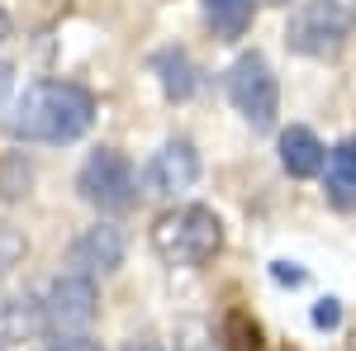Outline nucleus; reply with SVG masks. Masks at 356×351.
<instances>
[{"instance_id": "obj_20", "label": "nucleus", "mask_w": 356, "mask_h": 351, "mask_svg": "<svg viewBox=\"0 0 356 351\" xmlns=\"http://www.w3.org/2000/svg\"><path fill=\"white\" fill-rule=\"evenodd\" d=\"M10 81H15V72H10V62H0V105H5V95H10Z\"/></svg>"}, {"instance_id": "obj_4", "label": "nucleus", "mask_w": 356, "mask_h": 351, "mask_svg": "<svg viewBox=\"0 0 356 351\" xmlns=\"http://www.w3.org/2000/svg\"><path fill=\"white\" fill-rule=\"evenodd\" d=\"M76 190H81L86 204H95L105 214H124V209H134V199H138V176L124 152L100 147V152L86 157L81 176H76Z\"/></svg>"}, {"instance_id": "obj_21", "label": "nucleus", "mask_w": 356, "mask_h": 351, "mask_svg": "<svg viewBox=\"0 0 356 351\" xmlns=\"http://www.w3.org/2000/svg\"><path fill=\"white\" fill-rule=\"evenodd\" d=\"M5 38H10V15L0 10V43H5Z\"/></svg>"}, {"instance_id": "obj_5", "label": "nucleus", "mask_w": 356, "mask_h": 351, "mask_svg": "<svg viewBox=\"0 0 356 351\" xmlns=\"http://www.w3.org/2000/svg\"><path fill=\"white\" fill-rule=\"evenodd\" d=\"M43 323L62 332V337H81L86 327L95 323V313H100V290H95V280L81 275V270H72V275H57L53 285H48V295H43Z\"/></svg>"}, {"instance_id": "obj_12", "label": "nucleus", "mask_w": 356, "mask_h": 351, "mask_svg": "<svg viewBox=\"0 0 356 351\" xmlns=\"http://www.w3.org/2000/svg\"><path fill=\"white\" fill-rule=\"evenodd\" d=\"M157 76H162V90L171 95V100H191L195 85H200V76H195V62L186 53H157Z\"/></svg>"}, {"instance_id": "obj_16", "label": "nucleus", "mask_w": 356, "mask_h": 351, "mask_svg": "<svg viewBox=\"0 0 356 351\" xmlns=\"http://www.w3.org/2000/svg\"><path fill=\"white\" fill-rule=\"evenodd\" d=\"M337 318H342V304L337 299H318L314 304V323L318 327H337Z\"/></svg>"}, {"instance_id": "obj_8", "label": "nucleus", "mask_w": 356, "mask_h": 351, "mask_svg": "<svg viewBox=\"0 0 356 351\" xmlns=\"http://www.w3.org/2000/svg\"><path fill=\"white\" fill-rule=\"evenodd\" d=\"M72 266L81 270V275H114V270L124 266V233L114 228V223H95V228H86L81 238L72 243Z\"/></svg>"}, {"instance_id": "obj_6", "label": "nucleus", "mask_w": 356, "mask_h": 351, "mask_svg": "<svg viewBox=\"0 0 356 351\" xmlns=\"http://www.w3.org/2000/svg\"><path fill=\"white\" fill-rule=\"evenodd\" d=\"M228 100H233V109L243 114L252 129H271L275 109H280V90H275V76H271V67H266V57L247 53L233 62V72H228Z\"/></svg>"}, {"instance_id": "obj_11", "label": "nucleus", "mask_w": 356, "mask_h": 351, "mask_svg": "<svg viewBox=\"0 0 356 351\" xmlns=\"http://www.w3.org/2000/svg\"><path fill=\"white\" fill-rule=\"evenodd\" d=\"M0 323H5V337L10 342H33L38 332H43V309L33 304V299H5L0 304Z\"/></svg>"}, {"instance_id": "obj_13", "label": "nucleus", "mask_w": 356, "mask_h": 351, "mask_svg": "<svg viewBox=\"0 0 356 351\" xmlns=\"http://www.w3.org/2000/svg\"><path fill=\"white\" fill-rule=\"evenodd\" d=\"M204 10L219 38H243L252 24V0H204Z\"/></svg>"}, {"instance_id": "obj_7", "label": "nucleus", "mask_w": 356, "mask_h": 351, "mask_svg": "<svg viewBox=\"0 0 356 351\" xmlns=\"http://www.w3.org/2000/svg\"><path fill=\"white\" fill-rule=\"evenodd\" d=\"M195 176H200L195 147L186 138H171V142H162V147L152 152V162L143 171V195H152V199H176L181 190L195 186Z\"/></svg>"}, {"instance_id": "obj_17", "label": "nucleus", "mask_w": 356, "mask_h": 351, "mask_svg": "<svg viewBox=\"0 0 356 351\" xmlns=\"http://www.w3.org/2000/svg\"><path fill=\"white\" fill-rule=\"evenodd\" d=\"M124 351H171V342H162V337H152V332H143V337H134Z\"/></svg>"}, {"instance_id": "obj_18", "label": "nucleus", "mask_w": 356, "mask_h": 351, "mask_svg": "<svg viewBox=\"0 0 356 351\" xmlns=\"http://www.w3.org/2000/svg\"><path fill=\"white\" fill-rule=\"evenodd\" d=\"M53 351H100V342H90V337H62Z\"/></svg>"}, {"instance_id": "obj_10", "label": "nucleus", "mask_w": 356, "mask_h": 351, "mask_svg": "<svg viewBox=\"0 0 356 351\" xmlns=\"http://www.w3.org/2000/svg\"><path fill=\"white\" fill-rule=\"evenodd\" d=\"M328 199L337 209H356V142L332 147L328 157Z\"/></svg>"}, {"instance_id": "obj_22", "label": "nucleus", "mask_w": 356, "mask_h": 351, "mask_svg": "<svg viewBox=\"0 0 356 351\" xmlns=\"http://www.w3.org/2000/svg\"><path fill=\"white\" fill-rule=\"evenodd\" d=\"M261 5H285V0H261Z\"/></svg>"}, {"instance_id": "obj_9", "label": "nucleus", "mask_w": 356, "mask_h": 351, "mask_svg": "<svg viewBox=\"0 0 356 351\" xmlns=\"http://www.w3.org/2000/svg\"><path fill=\"white\" fill-rule=\"evenodd\" d=\"M280 166L290 171V176H318L323 171V142L314 138V129H285L280 133Z\"/></svg>"}, {"instance_id": "obj_14", "label": "nucleus", "mask_w": 356, "mask_h": 351, "mask_svg": "<svg viewBox=\"0 0 356 351\" xmlns=\"http://www.w3.org/2000/svg\"><path fill=\"white\" fill-rule=\"evenodd\" d=\"M223 342H228V351H261V327L252 323L243 309H233L223 318Z\"/></svg>"}, {"instance_id": "obj_1", "label": "nucleus", "mask_w": 356, "mask_h": 351, "mask_svg": "<svg viewBox=\"0 0 356 351\" xmlns=\"http://www.w3.org/2000/svg\"><path fill=\"white\" fill-rule=\"evenodd\" d=\"M5 124L10 138H24V142H76L95 124V100L72 81H33L10 105Z\"/></svg>"}, {"instance_id": "obj_2", "label": "nucleus", "mask_w": 356, "mask_h": 351, "mask_svg": "<svg viewBox=\"0 0 356 351\" xmlns=\"http://www.w3.org/2000/svg\"><path fill=\"white\" fill-rule=\"evenodd\" d=\"M152 247L166 266H204L223 247V223L204 204H176L152 223Z\"/></svg>"}, {"instance_id": "obj_3", "label": "nucleus", "mask_w": 356, "mask_h": 351, "mask_svg": "<svg viewBox=\"0 0 356 351\" xmlns=\"http://www.w3.org/2000/svg\"><path fill=\"white\" fill-rule=\"evenodd\" d=\"M352 33H356V0H304L285 28L290 48L309 57L337 53Z\"/></svg>"}, {"instance_id": "obj_19", "label": "nucleus", "mask_w": 356, "mask_h": 351, "mask_svg": "<svg viewBox=\"0 0 356 351\" xmlns=\"http://www.w3.org/2000/svg\"><path fill=\"white\" fill-rule=\"evenodd\" d=\"M275 280H290V285H300L304 270H290V261H275Z\"/></svg>"}, {"instance_id": "obj_15", "label": "nucleus", "mask_w": 356, "mask_h": 351, "mask_svg": "<svg viewBox=\"0 0 356 351\" xmlns=\"http://www.w3.org/2000/svg\"><path fill=\"white\" fill-rule=\"evenodd\" d=\"M24 252H29V243L10 228V223H0V275H5L10 266H19V261H24Z\"/></svg>"}]
</instances>
